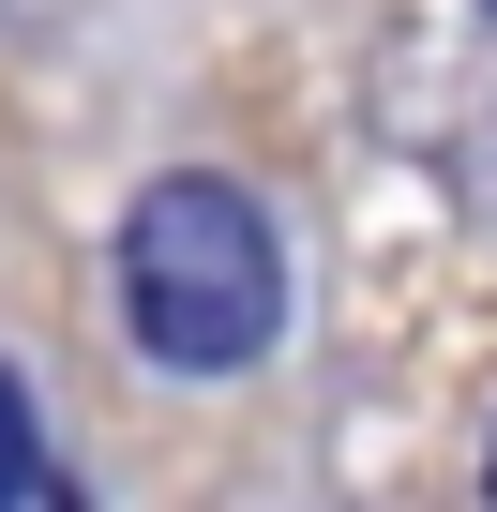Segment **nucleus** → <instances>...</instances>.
Masks as SVG:
<instances>
[{"label":"nucleus","mask_w":497,"mask_h":512,"mask_svg":"<svg viewBox=\"0 0 497 512\" xmlns=\"http://www.w3.org/2000/svg\"><path fill=\"white\" fill-rule=\"evenodd\" d=\"M121 332L181 377H226L287 332V241L241 181H151L121 211Z\"/></svg>","instance_id":"f257e3e1"},{"label":"nucleus","mask_w":497,"mask_h":512,"mask_svg":"<svg viewBox=\"0 0 497 512\" xmlns=\"http://www.w3.org/2000/svg\"><path fill=\"white\" fill-rule=\"evenodd\" d=\"M16 497H46V437H31V392L0 377V512H16Z\"/></svg>","instance_id":"f03ea898"},{"label":"nucleus","mask_w":497,"mask_h":512,"mask_svg":"<svg viewBox=\"0 0 497 512\" xmlns=\"http://www.w3.org/2000/svg\"><path fill=\"white\" fill-rule=\"evenodd\" d=\"M482 482H497V452H482Z\"/></svg>","instance_id":"7ed1b4c3"}]
</instances>
